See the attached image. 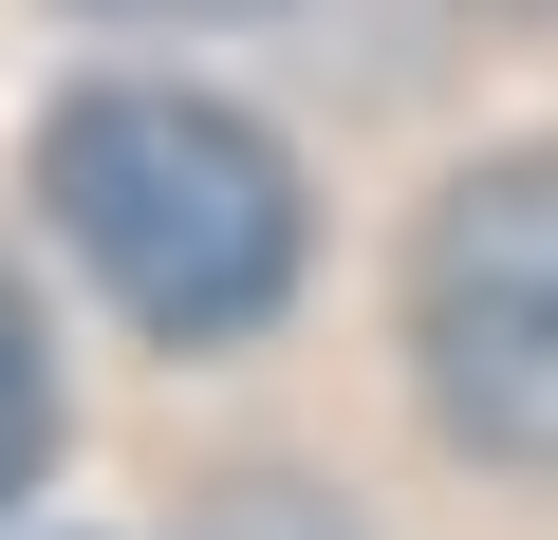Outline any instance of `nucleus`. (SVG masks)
Here are the masks:
<instances>
[{"label": "nucleus", "instance_id": "nucleus-1", "mask_svg": "<svg viewBox=\"0 0 558 540\" xmlns=\"http://www.w3.org/2000/svg\"><path fill=\"white\" fill-rule=\"evenodd\" d=\"M38 205H57V242L94 261V299H112L131 336H168V355L260 336L279 299H299V261H317L299 149H279L260 112H223V94H186V75H94V94H57Z\"/></svg>", "mask_w": 558, "mask_h": 540}, {"label": "nucleus", "instance_id": "nucleus-2", "mask_svg": "<svg viewBox=\"0 0 558 540\" xmlns=\"http://www.w3.org/2000/svg\"><path fill=\"white\" fill-rule=\"evenodd\" d=\"M410 373L447 447L558 466V149H484L410 224Z\"/></svg>", "mask_w": 558, "mask_h": 540}, {"label": "nucleus", "instance_id": "nucleus-3", "mask_svg": "<svg viewBox=\"0 0 558 540\" xmlns=\"http://www.w3.org/2000/svg\"><path fill=\"white\" fill-rule=\"evenodd\" d=\"M38 466H57V336H38L20 280H0V521L38 503Z\"/></svg>", "mask_w": 558, "mask_h": 540}, {"label": "nucleus", "instance_id": "nucleus-4", "mask_svg": "<svg viewBox=\"0 0 558 540\" xmlns=\"http://www.w3.org/2000/svg\"><path fill=\"white\" fill-rule=\"evenodd\" d=\"M186 540H354V521H336L317 484H279V466H242V484H205V521H186Z\"/></svg>", "mask_w": 558, "mask_h": 540}, {"label": "nucleus", "instance_id": "nucleus-5", "mask_svg": "<svg viewBox=\"0 0 558 540\" xmlns=\"http://www.w3.org/2000/svg\"><path fill=\"white\" fill-rule=\"evenodd\" d=\"M94 20H260V0H94Z\"/></svg>", "mask_w": 558, "mask_h": 540}]
</instances>
